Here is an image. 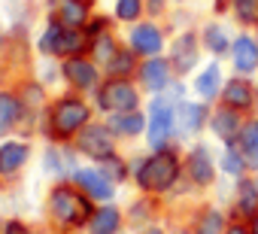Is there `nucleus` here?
<instances>
[{"label":"nucleus","mask_w":258,"mask_h":234,"mask_svg":"<svg viewBox=\"0 0 258 234\" xmlns=\"http://www.w3.org/2000/svg\"><path fill=\"white\" fill-rule=\"evenodd\" d=\"M182 180H185V164H182L179 143L167 149H149L131 158V183L143 195H155V198L176 195Z\"/></svg>","instance_id":"nucleus-1"},{"label":"nucleus","mask_w":258,"mask_h":234,"mask_svg":"<svg viewBox=\"0 0 258 234\" xmlns=\"http://www.w3.org/2000/svg\"><path fill=\"white\" fill-rule=\"evenodd\" d=\"M146 146L149 149H167L179 143L176 134V103L164 94H152L146 103ZM182 146V143H179Z\"/></svg>","instance_id":"nucleus-2"},{"label":"nucleus","mask_w":258,"mask_h":234,"mask_svg":"<svg viewBox=\"0 0 258 234\" xmlns=\"http://www.w3.org/2000/svg\"><path fill=\"white\" fill-rule=\"evenodd\" d=\"M94 103L103 115L109 112H127V109H143V88L137 85V79H124V76H106L97 91H94Z\"/></svg>","instance_id":"nucleus-3"},{"label":"nucleus","mask_w":258,"mask_h":234,"mask_svg":"<svg viewBox=\"0 0 258 234\" xmlns=\"http://www.w3.org/2000/svg\"><path fill=\"white\" fill-rule=\"evenodd\" d=\"M182 164H185V177L198 192H210L219 183V152L213 149V143L207 140H191L182 149Z\"/></svg>","instance_id":"nucleus-4"},{"label":"nucleus","mask_w":258,"mask_h":234,"mask_svg":"<svg viewBox=\"0 0 258 234\" xmlns=\"http://www.w3.org/2000/svg\"><path fill=\"white\" fill-rule=\"evenodd\" d=\"M49 210L52 216L61 222V225H70V228H79V225H88L91 213H94V201L79 189V186H55L52 195H49Z\"/></svg>","instance_id":"nucleus-5"},{"label":"nucleus","mask_w":258,"mask_h":234,"mask_svg":"<svg viewBox=\"0 0 258 234\" xmlns=\"http://www.w3.org/2000/svg\"><path fill=\"white\" fill-rule=\"evenodd\" d=\"M40 52L43 55H55V58H76V55H88L91 37L85 34V28H67L61 25L55 16L49 19V28L40 37Z\"/></svg>","instance_id":"nucleus-6"},{"label":"nucleus","mask_w":258,"mask_h":234,"mask_svg":"<svg viewBox=\"0 0 258 234\" xmlns=\"http://www.w3.org/2000/svg\"><path fill=\"white\" fill-rule=\"evenodd\" d=\"M124 46L134 49L140 58H155V55H167V46H170V37H167V25L161 19H140L134 25H127V34H124Z\"/></svg>","instance_id":"nucleus-7"},{"label":"nucleus","mask_w":258,"mask_h":234,"mask_svg":"<svg viewBox=\"0 0 258 234\" xmlns=\"http://www.w3.org/2000/svg\"><path fill=\"white\" fill-rule=\"evenodd\" d=\"M49 122H52V137L70 140V137H76L91 122V106L82 97H76V94L58 97L52 112H49Z\"/></svg>","instance_id":"nucleus-8"},{"label":"nucleus","mask_w":258,"mask_h":234,"mask_svg":"<svg viewBox=\"0 0 258 234\" xmlns=\"http://www.w3.org/2000/svg\"><path fill=\"white\" fill-rule=\"evenodd\" d=\"M204 43H201V34H198V28L191 25V28H179L173 37H170V46H167V58H170V64H173V70H176V76H182V79H188L201 64H204Z\"/></svg>","instance_id":"nucleus-9"},{"label":"nucleus","mask_w":258,"mask_h":234,"mask_svg":"<svg viewBox=\"0 0 258 234\" xmlns=\"http://www.w3.org/2000/svg\"><path fill=\"white\" fill-rule=\"evenodd\" d=\"M210 112H213V103H204L198 97H185L176 106V134H179V143H191V140H201L207 134Z\"/></svg>","instance_id":"nucleus-10"},{"label":"nucleus","mask_w":258,"mask_h":234,"mask_svg":"<svg viewBox=\"0 0 258 234\" xmlns=\"http://www.w3.org/2000/svg\"><path fill=\"white\" fill-rule=\"evenodd\" d=\"M228 73H231V70H225V61H219V58L204 61V64L188 76L191 97H198V100H204V103H219L222 85H225Z\"/></svg>","instance_id":"nucleus-11"},{"label":"nucleus","mask_w":258,"mask_h":234,"mask_svg":"<svg viewBox=\"0 0 258 234\" xmlns=\"http://www.w3.org/2000/svg\"><path fill=\"white\" fill-rule=\"evenodd\" d=\"M73 140H76V149H79L85 158H91V161H103L106 155L118 152V149H115V146H118V137L112 134V128H109L106 122H88Z\"/></svg>","instance_id":"nucleus-12"},{"label":"nucleus","mask_w":258,"mask_h":234,"mask_svg":"<svg viewBox=\"0 0 258 234\" xmlns=\"http://www.w3.org/2000/svg\"><path fill=\"white\" fill-rule=\"evenodd\" d=\"M225 64L231 73L258 79V37H255V31H243V28L234 31V43H231Z\"/></svg>","instance_id":"nucleus-13"},{"label":"nucleus","mask_w":258,"mask_h":234,"mask_svg":"<svg viewBox=\"0 0 258 234\" xmlns=\"http://www.w3.org/2000/svg\"><path fill=\"white\" fill-rule=\"evenodd\" d=\"M137 85L143 88V94H161L170 88V82L176 79V70L170 64L167 55H155V58H140V67H137Z\"/></svg>","instance_id":"nucleus-14"},{"label":"nucleus","mask_w":258,"mask_h":234,"mask_svg":"<svg viewBox=\"0 0 258 234\" xmlns=\"http://www.w3.org/2000/svg\"><path fill=\"white\" fill-rule=\"evenodd\" d=\"M255 100H258V79L255 76L228 73L219 103H225V106H231V109H237L243 115H252L255 112Z\"/></svg>","instance_id":"nucleus-15"},{"label":"nucleus","mask_w":258,"mask_h":234,"mask_svg":"<svg viewBox=\"0 0 258 234\" xmlns=\"http://www.w3.org/2000/svg\"><path fill=\"white\" fill-rule=\"evenodd\" d=\"M61 76L76 88V91H97L103 82V67L91 55H76V58H61Z\"/></svg>","instance_id":"nucleus-16"},{"label":"nucleus","mask_w":258,"mask_h":234,"mask_svg":"<svg viewBox=\"0 0 258 234\" xmlns=\"http://www.w3.org/2000/svg\"><path fill=\"white\" fill-rule=\"evenodd\" d=\"M243 122L246 115L225 106V103H213V112H210V125H207V134L216 140V146L222 143H237L240 131H243Z\"/></svg>","instance_id":"nucleus-17"},{"label":"nucleus","mask_w":258,"mask_h":234,"mask_svg":"<svg viewBox=\"0 0 258 234\" xmlns=\"http://www.w3.org/2000/svg\"><path fill=\"white\" fill-rule=\"evenodd\" d=\"M198 34H201V43H204V52L210 58H219V61H228V52H231V43H234V31L228 28L225 19H207L198 25Z\"/></svg>","instance_id":"nucleus-18"},{"label":"nucleus","mask_w":258,"mask_h":234,"mask_svg":"<svg viewBox=\"0 0 258 234\" xmlns=\"http://www.w3.org/2000/svg\"><path fill=\"white\" fill-rule=\"evenodd\" d=\"M73 183H76L91 201H97V204H109V201L115 198V192H118V186H115L97 164H94V167H76Z\"/></svg>","instance_id":"nucleus-19"},{"label":"nucleus","mask_w":258,"mask_h":234,"mask_svg":"<svg viewBox=\"0 0 258 234\" xmlns=\"http://www.w3.org/2000/svg\"><path fill=\"white\" fill-rule=\"evenodd\" d=\"M228 213H231V219H252L258 213V186H255L252 173H246L243 180H234Z\"/></svg>","instance_id":"nucleus-20"},{"label":"nucleus","mask_w":258,"mask_h":234,"mask_svg":"<svg viewBox=\"0 0 258 234\" xmlns=\"http://www.w3.org/2000/svg\"><path fill=\"white\" fill-rule=\"evenodd\" d=\"M228 222H231V213L225 207H219V204H201V207H195L188 225H191L195 234H225Z\"/></svg>","instance_id":"nucleus-21"},{"label":"nucleus","mask_w":258,"mask_h":234,"mask_svg":"<svg viewBox=\"0 0 258 234\" xmlns=\"http://www.w3.org/2000/svg\"><path fill=\"white\" fill-rule=\"evenodd\" d=\"M106 125L118 140H140L146 137V109H127V112H109Z\"/></svg>","instance_id":"nucleus-22"},{"label":"nucleus","mask_w":258,"mask_h":234,"mask_svg":"<svg viewBox=\"0 0 258 234\" xmlns=\"http://www.w3.org/2000/svg\"><path fill=\"white\" fill-rule=\"evenodd\" d=\"M94 0H52V16L67 28H85L94 16Z\"/></svg>","instance_id":"nucleus-23"},{"label":"nucleus","mask_w":258,"mask_h":234,"mask_svg":"<svg viewBox=\"0 0 258 234\" xmlns=\"http://www.w3.org/2000/svg\"><path fill=\"white\" fill-rule=\"evenodd\" d=\"M219 173L225 177V180H243L246 173H252V167H249V161H246V155L240 152V146L237 143H222L219 149Z\"/></svg>","instance_id":"nucleus-24"},{"label":"nucleus","mask_w":258,"mask_h":234,"mask_svg":"<svg viewBox=\"0 0 258 234\" xmlns=\"http://www.w3.org/2000/svg\"><path fill=\"white\" fill-rule=\"evenodd\" d=\"M121 225H124V213L109 201V204L94 207V213L88 219V234H118Z\"/></svg>","instance_id":"nucleus-25"},{"label":"nucleus","mask_w":258,"mask_h":234,"mask_svg":"<svg viewBox=\"0 0 258 234\" xmlns=\"http://www.w3.org/2000/svg\"><path fill=\"white\" fill-rule=\"evenodd\" d=\"M31 158V146L22 143V140H10L0 146V173L4 177H13L16 170H22Z\"/></svg>","instance_id":"nucleus-26"},{"label":"nucleus","mask_w":258,"mask_h":234,"mask_svg":"<svg viewBox=\"0 0 258 234\" xmlns=\"http://www.w3.org/2000/svg\"><path fill=\"white\" fill-rule=\"evenodd\" d=\"M228 22L243 31L258 28V0H228Z\"/></svg>","instance_id":"nucleus-27"},{"label":"nucleus","mask_w":258,"mask_h":234,"mask_svg":"<svg viewBox=\"0 0 258 234\" xmlns=\"http://www.w3.org/2000/svg\"><path fill=\"white\" fill-rule=\"evenodd\" d=\"M137 67H140V55L121 43V49H118V52L112 55V61L103 67V73H106V76H124V79H134V76H137Z\"/></svg>","instance_id":"nucleus-28"},{"label":"nucleus","mask_w":258,"mask_h":234,"mask_svg":"<svg viewBox=\"0 0 258 234\" xmlns=\"http://www.w3.org/2000/svg\"><path fill=\"white\" fill-rule=\"evenodd\" d=\"M237 146H240V152L246 155L249 167L258 170V115H246L243 131H240V137H237Z\"/></svg>","instance_id":"nucleus-29"},{"label":"nucleus","mask_w":258,"mask_h":234,"mask_svg":"<svg viewBox=\"0 0 258 234\" xmlns=\"http://www.w3.org/2000/svg\"><path fill=\"white\" fill-rule=\"evenodd\" d=\"M155 213H158V198H155V195H143V192H140V198H137L131 207H127L124 219L131 222L134 228H143V225L155 222Z\"/></svg>","instance_id":"nucleus-30"},{"label":"nucleus","mask_w":258,"mask_h":234,"mask_svg":"<svg viewBox=\"0 0 258 234\" xmlns=\"http://www.w3.org/2000/svg\"><path fill=\"white\" fill-rule=\"evenodd\" d=\"M146 0H115L112 4V19L118 25H134L140 19H146Z\"/></svg>","instance_id":"nucleus-31"},{"label":"nucleus","mask_w":258,"mask_h":234,"mask_svg":"<svg viewBox=\"0 0 258 234\" xmlns=\"http://www.w3.org/2000/svg\"><path fill=\"white\" fill-rule=\"evenodd\" d=\"M118 49H121V43L115 40V34H112V31H106V34H100V37H94V40H91V46H88V55H91V58H94L100 67H106Z\"/></svg>","instance_id":"nucleus-32"},{"label":"nucleus","mask_w":258,"mask_h":234,"mask_svg":"<svg viewBox=\"0 0 258 234\" xmlns=\"http://www.w3.org/2000/svg\"><path fill=\"white\" fill-rule=\"evenodd\" d=\"M97 167H100L115 186H121V183L131 180V158H124V155H118V152H112V155H106L103 161H97Z\"/></svg>","instance_id":"nucleus-33"},{"label":"nucleus","mask_w":258,"mask_h":234,"mask_svg":"<svg viewBox=\"0 0 258 234\" xmlns=\"http://www.w3.org/2000/svg\"><path fill=\"white\" fill-rule=\"evenodd\" d=\"M19 119H22V100L16 94H0V137L10 134Z\"/></svg>","instance_id":"nucleus-34"},{"label":"nucleus","mask_w":258,"mask_h":234,"mask_svg":"<svg viewBox=\"0 0 258 234\" xmlns=\"http://www.w3.org/2000/svg\"><path fill=\"white\" fill-rule=\"evenodd\" d=\"M46 167L52 170V173H76V167H73V155L70 152H61V149H49L46 152Z\"/></svg>","instance_id":"nucleus-35"},{"label":"nucleus","mask_w":258,"mask_h":234,"mask_svg":"<svg viewBox=\"0 0 258 234\" xmlns=\"http://www.w3.org/2000/svg\"><path fill=\"white\" fill-rule=\"evenodd\" d=\"M112 16H91V22L85 25V34L94 40V37H100V34H106V31H112Z\"/></svg>","instance_id":"nucleus-36"},{"label":"nucleus","mask_w":258,"mask_h":234,"mask_svg":"<svg viewBox=\"0 0 258 234\" xmlns=\"http://www.w3.org/2000/svg\"><path fill=\"white\" fill-rule=\"evenodd\" d=\"M170 7H173V0H146V13L152 19H164L170 13Z\"/></svg>","instance_id":"nucleus-37"},{"label":"nucleus","mask_w":258,"mask_h":234,"mask_svg":"<svg viewBox=\"0 0 258 234\" xmlns=\"http://www.w3.org/2000/svg\"><path fill=\"white\" fill-rule=\"evenodd\" d=\"M225 234H252V231H249V222L246 219H231L228 228H225Z\"/></svg>","instance_id":"nucleus-38"},{"label":"nucleus","mask_w":258,"mask_h":234,"mask_svg":"<svg viewBox=\"0 0 258 234\" xmlns=\"http://www.w3.org/2000/svg\"><path fill=\"white\" fill-rule=\"evenodd\" d=\"M210 13H213L216 19H228V0H213V4H210Z\"/></svg>","instance_id":"nucleus-39"},{"label":"nucleus","mask_w":258,"mask_h":234,"mask_svg":"<svg viewBox=\"0 0 258 234\" xmlns=\"http://www.w3.org/2000/svg\"><path fill=\"white\" fill-rule=\"evenodd\" d=\"M7 234H37V231H31V228L22 225V222H7Z\"/></svg>","instance_id":"nucleus-40"},{"label":"nucleus","mask_w":258,"mask_h":234,"mask_svg":"<svg viewBox=\"0 0 258 234\" xmlns=\"http://www.w3.org/2000/svg\"><path fill=\"white\" fill-rule=\"evenodd\" d=\"M137 234H167L158 222H149V225H143V228H137Z\"/></svg>","instance_id":"nucleus-41"},{"label":"nucleus","mask_w":258,"mask_h":234,"mask_svg":"<svg viewBox=\"0 0 258 234\" xmlns=\"http://www.w3.org/2000/svg\"><path fill=\"white\" fill-rule=\"evenodd\" d=\"M167 234H195V231H191V225H176V228H170Z\"/></svg>","instance_id":"nucleus-42"},{"label":"nucleus","mask_w":258,"mask_h":234,"mask_svg":"<svg viewBox=\"0 0 258 234\" xmlns=\"http://www.w3.org/2000/svg\"><path fill=\"white\" fill-rule=\"evenodd\" d=\"M246 222H249V231H252V234H258V213H255L252 219H246Z\"/></svg>","instance_id":"nucleus-43"},{"label":"nucleus","mask_w":258,"mask_h":234,"mask_svg":"<svg viewBox=\"0 0 258 234\" xmlns=\"http://www.w3.org/2000/svg\"><path fill=\"white\" fill-rule=\"evenodd\" d=\"M0 52H4V31H0Z\"/></svg>","instance_id":"nucleus-44"},{"label":"nucleus","mask_w":258,"mask_h":234,"mask_svg":"<svg viewBox=\"0 0 258 234\" xmlns=\"http://www.w3.org/2000/svg\"><path fill=\"white\" fill-rule=\"evenodd\" d=\"M252 177H255V186H258V170H252Z\"/></svg>","instance_id":"nucleus-45"},{"label":"nucleus","mask_w":258,"mask_h":234,"mask_svg":"<svg viewBox=\"0 0 258 234\" xmlns=\"http://www.w3.org/2000/svg\"><path fill=\"white\" fill-rule=\"evenodd\" d=\"M252 115H258V100H255V112H252Z\"/></svg>","instance_id":"nucleus-46"},{"label":"nucleus","mask_w":258,"mask_h":234,"mask_svg":"<svg viewBox=\"0 0 258 234\" xmlns=\"http://www.w3.org/2000/svg\"><path fill=\"white\" fill-rule=\"evenodd\" d=\"M173 4H185V0H173Z\"/></svg>","instance_id":"nucleus-47"},{"label":"nucleus","mask_w":258,"mask_h":234,"mask_svg":"<svg viewBox=\"0 0 258 234\" xmlns=\"http://www.w3.org/2000/svg\"><path fill=\"white\" fill-rule=\"evenodd\" d=\"M255 37H258V28H255Z\"/></svg>","instance_id":"nucleus-48"}]
</instances>
